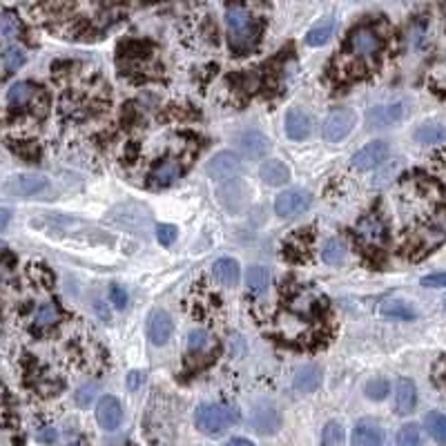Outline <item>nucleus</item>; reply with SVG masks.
I'll return each mask as SVG.
<instances>
[{"label":"nucleus","instance_id":"1","mask_svg":"<svg viewBox=\"0 0 446 446\" xmlns=\"http://www.w3.org/2000/svg\"><path fill=\"white\" fill-rule=\"evenodd\" d=\"M32 228L40 230L48 237L54 239H67L74 243H83V245H107L114 243V235H110L107 230L83 221L79 217H69V214H40V217L32 219Z\"/></svg>","mask_w":446,"mask_h":446},{"label":"nucleus","instance_id":"2","mask_svg":"<svg viewBox=\"0 0 446 446\" xmlns=\"http://www.w3.org/2000/svg\"><path fill=\"white\" fill-rule=\"evenodd\" d=\"M225 25H228L230 50H235L237 54H245L255 50V45L261 36V27L252 21V16L243 7L239 5L228 7Z\"/></svg>","mask_w":446,"mask_h":446},{"label":"nucleus","instance_id":"3","mask_svg":"<svg viewBox=\"0 0 446 446\" xmlns=\"http://www.w3.org/2000/svg\"><path fill=\"white\" fill-rule=\"evenodd\" d=\"M239 422V411L233 404H201L194 411V424L204 435H221Z\"/></svg>","mask_w":446,"mask_h":446},{"label":"nucleus","instance_id":"4","mask_svg":"<svg viewBox=\"0 0 446 446\" xmlns=\"http://www.w3.org/2000/svg\"><path fill=\"white\" fill-rule=\"evenodd\" d=\"M50 188V179L40 172H25L5 179L3 192L7 196H36Z\"/></svg>","mask_w":446,"mask_h":446},{"label":"nucleus","instance_id":"5","mask_svg":"<svg viewBox=\"0 0 446 446\" xmlns=\"http://www.w3.org/2000/svg\"><path fill=\"white\" fill-rule=\"evenodd\" d=\"M311 204H313L311 192H306L301 188H290L274 199V212L281 219H297L299 214H303L311 208Z\"/></svg>","mask_w":446,"mask_h":446},{"label":"nucleus","instance_id":"6","mask_svg":"<svg viewBox=\"0 0 446 446\" xmlns=\"http://www.w3.org/2000/svg\"><path fill=\"white\" fill-rule=\"evenodd\" d=\"M355 123H357L355 112L348 110V107H340V110H333L326 116L324 126H321V136H324L326 141H330V143H337V141H342V138H346L352 132Z\"/></svg>","mask_w":446,"mask_h":446},{"label":"nucleus","instance_id":"7","mask_svg":"<svg viewBox=\"0 0 446 446\" xmlns=\"http://www.w3.org/2000/svg\"><path fill=\"white\" fill-rule=\"evenodd\" d=\"M36 103H45L48 105V96H45V91L29 83V81H18L13 83L7 91V107L9 110H23L27 105H34V112H36Z\"/></svg>","mask_w":446,"mask_h":446},{"label":"nucleus","instance_id":"8","mask_svg":"<svg viewBox=\"0 0 446 446\" xmlns=\"http://www.w3.org/2000/svg\"><path fill=\"white\" fill-rule=\"evenodd\" d=\"M389 155H391V147H389L386 141H371L352 155L350 165L359 172H368V170H375L377 165H381L384 161H386Z\"/></svg>","mask_w":446,"mask_h":446},{"label":"nucleus","instance_id":"9","mask_svg":"<svg viewBox=\"0 0 446 446\" xmlns=\"http://www.w3.org/2000/svg\"><path fill=\"white\" fill-rule=\"evenodd\" d=\"M110 219L121 228L134 230V233H145L152 221V214L145 210V206L132 204V206H116L110 214Z\"/></svg>","mask_w":446,"mask_h":446},{"label":"nucleus","instance_id":"10","mask_svg":"<svg viewBox=\"0 0 446 446\" xmlns=\"http://www.w3.org/2000/svg\"><path fill=\"white\" fill-rule=\"evenodd\" d=\"M250 424L259 435H274L281 428V413L272 402H257L250 411Z\"/></svg>","mask_w":446,"mask_h":446},{"label":"nucleus","instance_id":"11","mask_svg":"<svg viewBox=\"0 0 446 446\" xmlns=\"http://www.w3.org/2000/svg\"><path fill=\"white\" fill-rule=\"evenodd\" d=\"M406 114L404 103H386V105H375L368 110L366 114V128L368 130H381V128H391L395 123H399Z\"/></svg>","mask_w":446,"mask_h":446},{"label":"nucleus","instance_id":"12","mask_svg":"<svg viewBox=\"0 0 446 446\" xmlns=\"http://www.w3.org/2000/svg\"><path fill=\"white\" fill-rule=\"evenodd\" d=\"M206 172L214 181L237 179V174L241 172V159L235 155V152H219V155H214L206 163Z\"/></svg>","mask_w":446,"mask_h":446},{"label":"nucleus","instance_id":"13","mask_svg":"<svg viewBox=\"0 0 446 446\" xmlns=\"http://www.w3.org/2000/svg\"><path fill=\"white\" fill-rule=\"evenodd\" d=\"M217 196H219V204L228 212H241L245 206H248V201H250L248 190H245V186H243L241 181H237V179L225 181L223 186L219 188Z\"/></svg>","mask_w":446,"mask_h":446},{"label":"nucleus","instance_id":"14","mask_svg":"<svg viewBox=\"0 0 446 446\" xmlns=\"http://www.w3.org/2000/svg\"><path fill=\"white\" fill-rule=\"evenodd\" d=\"M348 50L355 56H375L381 50V38L368 27H359L348 36Z\"/></svg>","mask_w":446,"mask_h":446},{"label":"nucleus","instance_id":"15","mask_svg":"<svg viewBox=\"0 0 446 446\" xmlns=\"http://www.w3.org/2000/svg\"><path fill=\"white\" fill-rule=\"evenodd\" d=\"M96 420L101 428L116 430L123 422V406L114 395H103L96 404Z\"/></svg>","mask_w":446,"mask_h":446},{"label":"nucleus","instance_id":"16","mask_svg":"<svg viewBox=\"0 0 446 446\" xmlns=\"http://www.w3.org/2000/svg\"><path fill=\"white\" fill-rule=\"evenodd\" d=\"M284 128L292 141H303V138H308L313 134V116L306 110L292 107V110H288V114H286Z\"/></svg>","mask_w":446,"mask_h":446},{"label":"nucleus","instance_id":"17","mask_svg":"<svg viewBox=\"0 0 446 446\" xmlns=\"http://www.w3.org/2000/svg\"><path fill=\"white\" fill-rule=\"evenodd\" d=\"M237 147L241 155L250 157V159H261L264 155H268L270 150V141L266 134H261L259 130H245L237 136Z\"/></svg>","mask_w":446,"mask_h":446},{"label":"nucleus","instance_id":"18","mask_svg":"<svg viewBox=\"0 0 446 446\" xmlns=\"http://www.w3.org/2000/svg\"><path fill=\"white\" fill-rule=\"evenodd\" d=\"M174 333V324H172V317L167 315L165 311H155L147 319V337L150 342L155 346H163L170 342V337Z\"/></svg>","mask_w":446,"mask_h":446},{"label":"nucleus","instance_id":"19","mask_svg":"<svg viewBox=\"0 0 446 446\" xmlns=\"http://www.w3.org/2000/svg\"><path fill=\"white\" fill-rule=\"evenodd\" d=\"M181 163L177 159H163L161 163H157L155 167H152L150 172V188H167L172 186V183L181 177Z\"/></svg>","mask_w":446,"mask_h":446},{"label":"nucleus","instance_id":"20","mask_svg":"<svg viewBox=\"0 0 446 446\" xmlns=\"http://www.w3.org/2000/svg\"><path fill=\"white\" fill-rule=\"evenodd\" d=\"M418 406V386L408 377H399L395 384V411L399 415H408Z\"/></svg>","mask_w":446,"mask_h":446},{"label":"nucleus","instance_id":"21","mask_svg":"<svg viewBox=\"0 0 446 446\" xmlns=\"http://www.w3.org/2000/svg\"><path fill=\"white\" fill-rule=\"evenodd\" d=\"M350 446H384V430L373 420H362L357 422L355 430H352V442Z\"/></svg>","mask_w":446,"mask_h":446},{"label":"nucleus","instance_id":"22","mask_svg":"<svg viewBox=\"0 0 446 446\" xmlns=\"http://www.w3.org/2000/svg\"><path fill=\"white\" fill-rule=\"evenodd\" d=\"M259 177L264 183H268V186L279 188V186H286V183L290 181V170H288L286 163L277 161V159H268V161L261 163Z\"/></svg>","mask_w":446,"mask_h":446},{"label":"nucleus","instance_id":"23","mask_svg":"<svg viewBox=\"0 0 446 446\" xmlns=\"http://www.w3.org/2000/svg\"><path fill=\"white\" fill-rule=\"evenodd\" d=\"M321 381H324V373H321L319 366H301L295 373V379H292V386H295L299 393H315Z\"/></svg>","mask_w":446,"mask_h":446},{"label":"nucleus","instance_id":"24","mask_svg":"<svg viewBox=\"0 0 446 446\" xmlns=\"http://www.w3.org/2000/svg\"><path fill=\"white\" fill-rule=\"evenodd\" d=\"M357 235L366 241V243H381L384 239H386V225L381 223L379 217H375V214H366V217H362L357 221Z\"/></svg>","mask_w":446,"mask_h":446},{"label":"nucleus","instance_id":"25","mask_svg":"<svg viewBox=\"0 0 446 446\" xmlns=\"http://www.w3.org/2000/svg\"><path fill=\"white\" fill-rule=\"evenodd\" d=\"M379 315L384 319H402V321H413L415 317H418V311L413 308L411 303H406L404 299H386V301H381L379 306Z\"/></svg>","mask_w":446,"mask_h":446},{"label":"nucleus","instance_id":"26","mask_svg":"<svg viewBox=\"0 0 446 446\" xmlns=\"http://www.w3.org/2000/svg\"><path fill=\"white\" fill-rule=\"evenodd\" d=\"M415 141L422 145H437V143H446V126L437 121H426L420 128H415L413 132Z\"/></svg>","mask_w":446,"mask_h":446},{"label":"nucleus","instance_id":"27","mask_svg":"<svg viewBox=\"0 0 446 446\" xmlns=\"http://www.w3.org/2000/svg\"><path fill=\"white\" fill-rule=\"evenodd\" d=\"M212 277L217 279L221 286H235L241 277V268H239V261L223 257L219 261H214L212 266Z\"/></svg>","mask_w":446,"mask_h":446},{"label":"nucleus","instance_id":"28","mask_svg":"<svg viewBox=\"0 0 446 446\" xmlns=\"http://www.w3.org/2000/svg\"><path fill=\"white\" fill-rule=\"evenodd\" d=\"M319 295H311V292H297V295H292L288 301V308L292 315H299V317H311L317 308H319Z\"/></svg>","mask_w":446,"mask_h":446},{"label":"nucleus","instance_id":"29","mask_svg":"<svg viewBox=\"0 0 446 446\" xmlns=\"http://www.w3.org/2000/svg\"><path fill=\"white\" fill-rule=\"evenodd\" d=\"M333 34H335V21L324 18L306 34V45H311V48H321V45H326L333 38Z\"/></svg>","mask_w":446,"mask_h":446},{"label":"nucleus","instance_id":"30","mask_svg":"<svg viewBox=\"0 0 446 446\" xmlns=\"http://www.w3.org/2000/svg\"><path fill=\"white\" fill-rule=\"evenodd\" d=\"M60 317H63V313H60V308L56 303H43L36 308L34 313V328H50V326H56Z\"/></svg>","mask_w":446,"mask_h":446},{"label":"nucleus","instance_id":"31","mask_svg":"<svg viewBox=\"0 0 446 446\" xmlns=\"http://www.w3.org/2000/svg\"><path fill=\"white\" fill-rule=\"evenodd\" d=\"M424 424H426L428 435L433 437L437 444L446 446V415L440 413V411H430L424 418Z\"/></svg>","mask_w":446,"mask_h":446},{"label":"nucleus","instance_id":"32","mask_svg":"<svg viewBox=\"0 0 446 446\" xmlns=\"http://www.w3.org/2000/svg\"><path fill=\"white\" fill-rule=\"evenodd\" d=\"M245 286L252 292H264L270 286V270L266 266H250L245 272Z\"/></svg>","mask_w":446,"mask_h":446},{"label":"nucleus","instance_id":"33","mask_svg":"<svg viewBox=\"0 0 446 446\" xmlns=\"http://www.w3.org/2000/svg\"><path fill=\"white\" fill-rule=\"evenodd\" d=\"M27 60V54L23 52V48L18 45H7L5 52H3V65H5V79L9 74L18 72Z\"/></svg>","mask_w":446,"mask_h":446},{"label":"nucleus","instance_id":"34","mask_svg":"<svg viewBox=\"0 0 446 446\" xmlns=\"http://www.w3.org/2000/svg\"><path fill=\"white\" fill-rule=\"evenodd\" d=\"M346 243L342 239H328L324 243V248H321V259L326 261V264L330 266H337L342 264V261L346 259Z\"/></svg>","mask_w":446,"mask_h":446},{"label":"nucleus","instance_id":"35","mask_svg":"<svg viewBox=\"0 0 446 446\" xmlns=\"http://www.w3.org/2000/svg\"><path fill=\"white\" fill-rule=\"evenodd\" d=\"M395 444H397V446H424L420 426H418V424H404L402 428L397 430Z\"/></svg>","mask_w":446,"mask_h":446},{"label":"nucleus","instance_id":"36","mask_svg":"<svg viewBox=\"0 0 446 446\" xmlns=\"http://www.w3.org/2000/svg\"><path fill=\"white\" fill-rule=\"evenodd\" d=\"M344 437V426L340 422H328L324 430H321V446H342Z\"/></svg>","mask_w":446,"mask_h":446},{"label":"nucleus","instance_id":"37","mask_svg":"<svg viewBox=\"0 0 446 446\" xmlns=\"http://www.w3.org/2000/svg\"><path fill=\"white\" fill-rule=\"evenodd\" d=\"M0 34H3L5 40H13L21 34V21L16 13L11 11H3V21H0Z\"/></svg>","mask_w":446,"mask_h":446},{"label":"nucleus","instance_id":"38","mask_svg":"<svg viewBox=\"0 0 446 446\" xmlns=\"http://www.w3.org/2000/svg\"><path fill=\"white\" fill-rule=\"evenodd\" d=\"M364 391H366V397H368V399H375V402H381V399L391 393V386H389V381H386V379L377 377V379H371V381H368Z\"/></svg>","mask_w":446,"mask_h":446},{"label":"nucleus","instance_id":"39","mask_svg":"<svg viewBox=\"0 0 446 446\" xmlns=\"http://www.w3.org/2000/svg\"><path fill=\"white\" fill-rule=\"evenodd\" d=\"M96 391L99 386H94V384H83V386H79V391H76V404L79 406H89L91 399L96 397Z\"/></svg>","mask_w":446,"mask_h":446},{"label":"nucleus","instance_id":"40","mask_svg":"<svg viewBox=\"0 0 446 446\" xmlns=\"http://www.w3.org/2000/svg\"><path fill=\"white\" fill-rule=\"evenodd\" d=\"M177 237H179V230L172 223H161V225H157V239L163 245H172Z\"/></svg>","mask_w":446,"mask_h":446},{"label":"nucleus","instance_id":"41","mask_svg":"<svg viewBox=\"0 0 446 446\" xmlns=\"http://www.w3.org/2000/svg\"><path fill=\"white\" fill-rule=\"evenodd\" d=\"M110 301L116 306L118 311L126 308V306H128V290L123 286H118V284H112L110 286Z\"/></svg>","mask_w":446,"mask_h":446},{"label":"nucleus","instance_id":"42","mask_svg":"<svg viewBox=\"0 0 446 446\" xmlns=\"http://www.w3.org/2000/svg\"><path fill=\"white\" fill-rule=\"evenodd\" d=\"M208 346V333L206 330H192L190 337H188V348L192 352H199L204 350Z\"/></svg>","mask_w":446,"mask_h":446},{"label":"nucleus","instance_id":"43","mask_svg":"<svg viewBox=\"0 0 446 446\" xmlns=\"http://www.w3.org/2000/svg\"><path fill=\"white\" fill-rule=\"evenodd\" d=\"M424 288H446V272H430L420 281Z\"/></svg>","mask_w":446,"mask_h":446},{"label":"nucleus","instance_id":"44","mask_svg":"<svg viewBox=\"0 0 446 446\" xmlns=\"http://www.w3.org/2000/svg\"><path fill=\"white\" fill-rule=\"evenodd\" d=\"M143 381H145V375H143V373L132 371V373L128 375V389H130V391H136L138 386H143Z\"/></svg>","mask_w":446,"mask_h":446},{"label":"nucleus","instance_id":"45","mask_svg":"<svg viewBox=\"0 0 446 446\" xmlns=\"http://www.w3.org/2000/svg\"><path fill=\"white\" fill-rule=\"evenodd\" d=\"M435 379H437L440 384H444V386H446V359H442V362H440V366H437V371H435Z\"/></svg>","mask_w":446,"mask_h":446},{"label":"nucleus","instance_id":"46","mask_svg":"<svg viewBox=\"0 0 446 446\" xmlns=\"http://www.w3.org/2000/svg\"><path fill=\"white\" fill-rule=\"evenodd\" d=\"M223 446H257V444H252L250 440H245V437H233V440H228Z\"/></svg>","mask_w":446,"mask_h":446},{"label":"nucleus","instance_id":"47","mask_svg":"<svg viewBox=\"0 0 446 446\" xmlns=\"http://www.w3.org/2000/svg\"><path fill=\"white\" fill-rule=\"evenodd\" d=\"M38 440H43V442H54L56 440V430L54 428L43 430V433H38Z\"/></svg>","mask_w":446,"mask_h":446},{"label":"nucleus","instance_id":"48","mask_svg":"<svg viewBox=\"0 0 446 446\" xmlns=\"http://www.w3.org/2000/svg\"><path fill=\"white\" fill-rule=\"evenodd\" d=\"M7 223H9V210L3 208V212H0V225L7 228Z\"/></svg>","mask_w":446,"mask_h":446},{"label":"nucleus","instance_id":"49","mask_svg":"<svg viewBox=\"0 0 446 446\" xmlns=\"http://www.w3.org/2000/svg\"><path fill=\"white\" fill-rule=\"evenodd\" d=\"M444 308H446V297H444Z\"/></svg>","mask_w":446,"mask_h":446}]
</instances>
